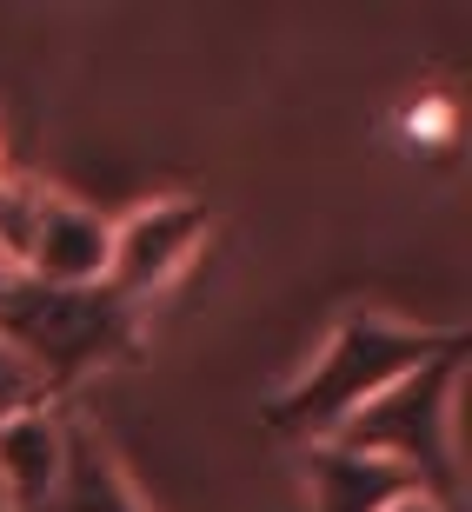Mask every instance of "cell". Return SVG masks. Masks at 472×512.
Instances as JSON below:
<instances>
[{"label":"cell","mask_w":472,"mask_h":512,"mask_svg":"<svg viewBox=\"0 0 472 512\" xmlns=\"http://www.w3.org/2000/svg\"><path fill=\"white\" fill-rule=\"evenodd\" d=\"M453 340H466V326H413V320H393V313H346L333 326V340L320 346V360L286 393L266 399V426L280 439L326 446L359 406H373L393 380H406L413 366H426Z\"/></svg>","instance_id":"cell-1"},{"label":"cell","mask_w":472,"mask_h":512,"mask_svg":"<svg viewBox=\"0 0 472 512\" xmlns=\"http://www.w3.org/2000/svg\"><path fill=\"white\" fill-rule=\"evenodd\" d=\"M0 346L40 380L47 399H67L80 380L140 353V306L107 280L54 286L34 273H7L0 286Z\"/></svg>","instance_id":"cell-2"},{"label":"cell","mask_w":472,"mask_h":512,"mask_svg":"<svg viewBox=\"0 0 472 512\" xmlns=\"http://www.w3.org/2000/svg\"><path fill=\"white\" fill-rule=\"evenodd\" d=\"M459 373H466V340H453L446 353L413 366L406 380H393L373 406H359L333 433V446L393 459L399 473H413V486L433 506L459 512V426H453Z\"/></svg>","instance_id":"cell-3"},{"label":"cell","mask_w":472,"mask_h":512,"mask_svg":"<svg viewBox=\"0 0 472 512\" xmlns=\"http://www.w3.org/2000/svg\"><path fill=\"white\" fill-rule=\"evenodd\" d=\"M200 240H207V207H200V200H187V193L147 200V207H133L120 227H107V286H114L120 300L147 306L153 293H167V286L187 273Z\"/></svg>","instance_id":"cell-4"},{"label":"cell","mask_w":472,"mask_h":512,"mask_svg":"<svg viewBox=\"0 0 472 512\" xmlns=\"http://www.w3.org/2000/svg\"><path fill=\"white\" fill-rule=\"evenodd\" d=\"M14 273H34V280H54V286L107 280V220L94 207L67 200V193H40Z\"/></svg>","instance_id":"cell-5"},{"label":"cell","mask_w":472,"mask_h":512,"mask_svg":"<svg viewBox=\"0 0 472 512\" xmlns=\"http://www.w3.org/2000/svg\"><path fill=\"white\" fill-rule=\"evenodd\" d=\"M60 446H67V406L60 399H40V406H27V413H14L0 426V493H7V512H40L54 499Z\"/></svg>","instance_id":"cell-6"},{"label":"cell","mask_w":472,"mask_h":512,"mask_svg":"<svg viewBox=\"0 0 472 512\" xmlns=\"http://www.w3.org/2000/svg\"><path fill=\"white\" fill-rule=\"evenodd\" d=\"M306 493H313V512H393L406 499H419V486L393 459H373L326 439V446L306 453Z\"/></svg>","instance_id":"cell-7"},{"label":"cell","mask_w":472,"mask_h":512,"mask_svg":"<svg viewBox=\"0 0 472 512\" xmlns=\"http://www.w3.org/2000/svg\"><path fill=\"white\" fill-rule=\"evenodd\" d=\"M40 512H147L140 499H133L127 466H120V453L107 446V433L87 426L74 406H67V446H60L54 499H47Z\"/></svg>","instance_id":"cell-8"},{"label":"cell","mask_w":472,"mask_h":512,"mask_svg":"<svg viewBox=\"0 0 472 512\" xmlns=\"http://www.w3.org/2000/svg\"><path fill=\"white\" fill-rule=\"evenodd\" d=\"M40 399H47V393H40V380L14 360V353H7V346H0V426H7L14 413H27V406H40Z\"/></svg>","instance_id":"cell-9"},{"label":"cell","mask_w":472,"mask_h":512,"mask_svg":"<svg viewBox=\"0 0 472 512\" xmlns=\"http://www.w3.org/2000/svg\"><path fill=\"white\" fill-rule=\"evenodd\" d=\"M393 512H446V506H433V499L419 493V499H406V506H393Z\"/></svg>","instance_id":"cell-10"},{"label":"cell","mask_w":472,"mask_h":512,"mask_svg":"<svg viewBox=\"0 0 472 512\" xmlns=\"http://www.w3.org/2000/svg\"><path fill=\"white\" fill-rule=\"evenodd\" d=\"M7 273H14V266H7V260H0V286H7Z\"/></svg>","instance_id":"cell-11"},{"label":"cell","mask_w":472,"mask_h":512,"mask_svg":"<svg viewBox=\"0 0 472 512\" xmlns=\"http://www.w3.org/2000/svg\"><path fill=\"white\" fill-rule=\"evenodd\" d=\"M0 512H7V493H0Z\"/></svg>","instance_id":"cell-12"}]
</instances>
